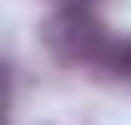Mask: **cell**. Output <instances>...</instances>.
<instances>
[{"label":"cell","instance_id":"cell-1","mask_svg":"<svg viewBox=\"0 0 131 125\" xmlns=\"http://www.w3.org/2000/svg\"><path fill=\"white\" fill-rule=\"evenodd\" d=\"M46 45L56 50L61 60L81 65V60H101L111 40L101 35V20L91 15V10L71 5V10H61V15H50V25H46Z\"/></svg>","mask_w":131,"mask_h":125},{"label":"cell","instance_id":"cell-2","mask_svg":"<svg viewBox=\"0 0 131 125\" xmlns=\"http://www.w3.org/2000/svg\"><path fill=\"white\" fill-rule=\"evenodd\" d=\"M101 65H106L111 75H131V40H111L106 55H101Z\"/></svg>","mask_w":131,"mask_h":125}]
</instances>
